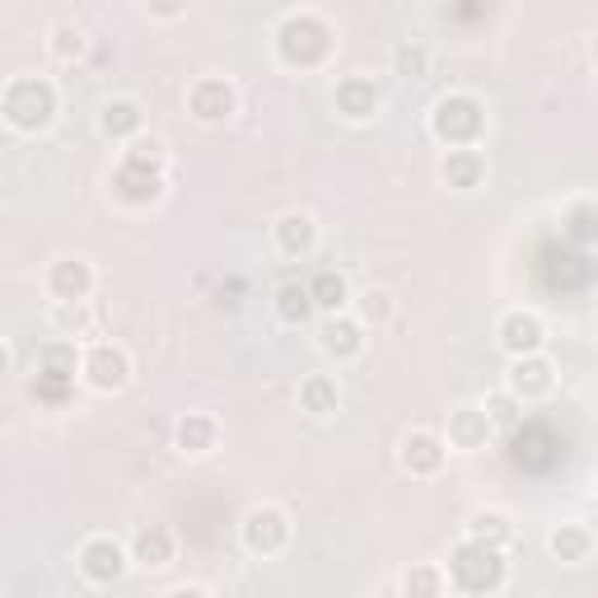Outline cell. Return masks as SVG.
<instances>
[{"label":"cell","instance_id":"cell-1","mask_svg":"<svg viewBox=\"0 0 598 598\" xmlns=\"http://www.w3.org/2000/svg\"><path fill=\"white\" fill-rule=\"evenodd\" d=\"M113 197L127 207H154L164 197V146L160 140H136L113 169Z\"/></svg>","mask_w":598,"mask_h":598},{"label":"cell","instance_id":"cell-2","mask_svg":"<svg viewBox=\"0 0 598 598\" xmlns=\"http://www.w3.org/2000/svg\"><path fill=\"white\" fill-rule=\"evenodd\" d=\"M506 552L500 547H486V543H472L463 538L459 547L449 552V585L459 594H472V598H491L506 589Z\"/></svg>","mask_w":598,"mask_h":598},{"label":"cell","instance_id":"cell-3","mask_svg":"<svg viewBox=\"0 0 598 598\" xmlns=\"http://www.w3.org/2000/svg\"><path fill=\"white\" fill-rule=\"evenodd\" d=\"M276 52L286 66H299V71H309V66H323L327 52H333V28H327L323 14H313V10H295L281 20L276 28Z\"/></svg>","mask_w":598,"mask_h":598},{"label":"cell","instance_id":"cell-4","mask_svg":"<svg viewBox=\"0 0 598 598\" xmlns=\"http://www.w3.org/2000/svg\"><path fill=\"white\" fill-rule=\"evenodd\" d=\"M0 108H5V122L14 132H42L57 117V89L42 75H20V80L5 85Z\"/></svg>","mask_w":598,"mask_h":598},{"label":"cell","instance_id":"cell-5","mask_svg":"<svg viewBox=\"0 0 598 598\" xmlns=\"http://www.w3.org/2000/svg\"><path fill=\"white\" fill-rule=\"evenodd\" d=\"M431 132H435V140H445L449 150H472L477 136L486 132V108L472 99V94H449V99L435 103Z\"/></svg>","mask_w":598,"mask_h":598},{"label":"cell","instance_id":"cell-6","mask_svg":"<svg viewBox=\"0 0 598 598\" xmlns=\"http://www.w3.org/2000/svg\"><path fill=\"white\" fill-rule=\"evenodd\" d=\"M244 547L253 557H276L281 547L290 543V519L281 514L276 506H258V510H248L244 514Z\"/></svg>","mask_w":598,"mask_h":598},{"label":"cell","instance_id":"cell-7","mask_svg":"<svg viewBox=\"0 0 598 598\" xmlns=\"http://www.w3.org/2000/svg\"><path fill=\"white\" fill-rule=\"evenodd\" d=\"M85 379L89 388H99V393H117V388H127L132 379V356L122 351L117 341H99V346H89L85 351Z\"/></svg>","mask_w":598,"mask_h":598},{"label":"cell","instance_id":"cell-8","mask_svg":"<svg viewBox=\"0 0 598 598\" xmlns=\"http://www.w3.org/2000/svg\"><path fill=\"white\" fill-rule=\"evenodd\" d=\"M234 108H239V94H234L229 80H220V75H207V80H197L192 89H187V113H192L197 122H207V127L229 122Z\"/></svg>","mask_w":598,"mask_h":598},{"label":"cell","instance_id":"cell-9","mask_svg":"<svg viewBox=\"0 0 598 598\" xmlns=\"http://www.w3.org/2000/svg\"><path fill=\"white\" fill-rule=\"evenodd\" d=\"M127 552H122V543L113 538H89L80 547V571L85 580H94V585H117L122 575H127Z\"/></svg>","mask_w":598,"mask_h":598},{"label":"cell","instance_id":"cell-10","mask_svg":"<svg viewBox=\"0 0 598 598\" xmlns=\"http://www.w3.org/2000/svg\"><path fill=\"white\" fill-rule=\"evenodd\" d=\"M543 341H547V327L538 313H528V309H510L506 319H500V346L514 356V360H524V356H538L543 351Z\"/></svg>","mask_w":598,"mask_h":598},{"label":"cell","instance_id":"cell-11","mask_svg":"<svg viewBox=\"0 0 598 598\" xmlns=\"http://www.w3.org/2000/svg\"><path fill=\"white\" fill-rule=\"evenodd\" d=\"M47 290L57 295V304H85L94 295V266L85 258H61L47 272Z\"/></svg>","mask_w":598,"mask_h":598},{"label":"cell","instance_id":"cell-12","mask_svg":"<svg viewBox=\"0 0 598 598\" xmlns=\"http://www.w3.org/2000/svg\"><path fill=\"white\" fill-rule=\"evenodd\" d=\"M491 416H486V407H459V412H449V449L459 453H477L486 449V439H491Z\"/></svg>","mask_w":598,"mask_h":598},{"label":"cell","instance_id":"cell-13","mask_svg":"<svg viewBox=\"0 0 598 598\" xmlns=\"http://www.w3.org/2000/svg\"><path fill=\"white\" fill-rule=\"evenodd\" d=\"M552 384H557V370H552V360H547V356H524V360H514V365H510V393L519 402L547 398Z\"/></svg>","mask_w":598,"mask_h":598},{"label":"cell","instance_id":"cell-14","mask_svg":"<svg viewBox=\"0 0 598 598\" xmlns=\"http://www.w3.org/2000/svg\"><path fill=\"white\" fill-rule=\"evenodd\" d=\"M402 468L412 472V477H435V472L445 468V435L412 431L402 439Z\"/></svg>","mask_w":598,"mask_h":598},{"label":"cell","instance_id":"cell-15","mask_svg":"<svg viewBox=\"0 0 598 598\" xmlns=\"http://www.w3.org/2000/svg\"><path fill=\"white\" fill-rule=\"evenodd\" d=\"M319 346L333 360H356L365 351V327H360V319L333 313V319H323V327H319Z\"/></svg>","mask_w":598,"mask_h":598},{"label":"cell","instance_id":"cell-16","mask_svg":"<svg viewBox=\"0 0 598 598\" xmlns=\"http://www.w3.org/2000/svg\"><path fill=\"white\" fill-rule=\"evenodd\" d=\"M337 113L346 122H370L379 113V85H374L370 75H346L337 85Z\"/></svg>","mask_w":598,"mask_h":598},{"label":"cell","instance_id":"cell-17","mask_svg":"<svg viewBox=\"0 0 598 598\" xmlns=\"http://www.w3.org/2000/svg\"><path fill=\"white\" fill-rule=\"evenodd\" d=\"M313 244H319V225H313L309 211H286L276 220V248L286 258H309Z\"/></svg>","mask_w":598,"mask_h":598},{"label":"cell","instance_id":"cell-18","mask_svg":"<svg viewBox=\"0 0 598 598\" xmlns=\"http://www.w3.org/2000/svg\"><path fill=\"white\" fill-rule=\"evenodd\" d=\"M132 561L146 565V571H164V565L173 561V533L164 524L140 528L136 538H132Z\"/></svg>","mask_w":598,"mask_h":598},{"label":"cell","instance_id":"cell-19","mask_svg":"<svg viewBox=\"0 0 598 598\" xmlns=\"http://www.w3.org/2000/svg\"><path fill=\"white\" fill-rule=\"evenodd\" d=\"M173 439H178V449L183 453H211L215 449V439H220V426H215V416H207V412H187L183 421H178V431H173Z\"/></svg>","mask_w":598,"mask_h":598},{"label":"cell","instance_id":"cell-20","mask_svg":"<svg viewBox=\"0 0 598 598\" xmlns=\"http://www.w3.org/2000/svg\"><path fill=\"white\" fill-rule=\"evenodd\" d=\"M439 178H445L449 187H459V192L477 187V183L486 178L482 150H449V154H445V169H439Z\"/></svg>","mask_w":598,"mask_h":598},{"label":"cell","instance_id":"cell-21","mask_svg":"<svg viewBox=\"0 0 598 598\" xmlns=\"http://www.w3.org/2000/svg\"><path fill=\"white\" fill-rule=\"evenodd\" d=\"M589 547H594V538H589V528H585V524H561V528L547 533V552H552L557 561H565V565L585 561V557H589Z\"/></svg>","mask_w":598,"mask_h":598},{"label":"cell","instance_id":"cell-22","mask_svg":"<svg viewBox=\"0 0 598 598\" xmlns=\"http://www.w3.org/2000/svg\"><path fill=\"white\" fill-rule=\"evenodd\" d=\"M140 127H146V113H140V103H132V99L103 103V132L113 136V140H136Z\"/></svg>","mask_w":598,"mask_h":598},{"label":"cell","instance_id":"cell-23","mask_svg":"<svg viewBox=\"0 0 598 598\" xmlns=\"http://www.w3.org/2000/svg\"><path fill=\"white\" fill-rule=\"evenodd\" d=\"M313 309H319V304H313L309 286H299V281H286V286H276V319H281V323L299 327V323H309Z\"/></svg>","mask_w":598,"mask_h":598},{"label":"cell","instance_id":"cell-24","mask_svg":"<svg viewBox=\"0 0 598 598\" xmlns=\"http://www.w3.org/2000/svg\"><path fill=\"white\" fill-rule=\"evenodd\" d=\"M309 295H313V304H319L327 319H333V313L346 309V299H351V286H346L341 272H319V276L309 281Z\"/></svg>","mask_w":598,"mask_h":598},{"label":"cell","instance_id":"cell-25","mask_svg":"<svg viewBox=\"0 0 598 598\" xmlns=\"http://www.w3.org/2000/svg\"><path fill=\"white\" fill-rule=\"evenodd\" d=\"M299 407H304L309 416L337 412V379H327V374H309V379L299 384Z\"/></svg>","mask_w":598,"mask_h":598},{"label":"cell","instance_id":"cell-26","mask_svg":"<svg viewBox=\"0 0 598 598\" xmlns=\"http://www.w3.org/2000/svg\"><path fill=\"white\" fill-rule=\"evenodd\" d=\"M510 519L506 514H496V510H482V514H472L468 519V538L472 543H486V547H506L510 543Z\"/></svg>","mask_w":598,"mask_h":598},{"label":"cell","instance_id":"cell-27","mask_svg":"<svg viewBox=\"0 0 598 598\" xmlns=\"http://www.w3.org/2000/svg\"><path fill=\"white\" fill-rule=\"evenodd\" d=\"M561 234L571 244H598V207H594V201H580V207L565 211Z\"/></svg>","mask_w":598,"mask_h":598},{"label":"cell","instance_id":"cell-28","mask_svg":"<svg viewBox=\"0 0 598 598\" xmlns=\"http://www.w3.org/2000/svg\"><path fill=\"white\" fill-rule=\"evenodd\" d=\"M34 398L42 407H66L75 398V374H57V370H38L34 379Z\"/></svg>","mask_w":598,"mask_h":598},{"label":"cell","instance_id":"cell-29","mask_svg":"<svg viewBox=\"0 0 598 598\" xmlns=\"http://www.w3.org/2000/svg\"><path fill=\"white\" fill-rule=\"evenodd\" d=\"M439 589H445V571L439 565H412L402 575V598H439Z\"/></svg>","mask_w":598,"mask_h":598},{"label":"cell","instance_id":"cell-30","mask_svg":"<svg viewBox=\"0 0 598 598\" xmlns=\"http://www.w3.org/2000/svg\"><path fill=\"white\" fill-rule=\"evenodd\" d=\"M75 365H85L80 356H75V341L61 337V341H47L38 351V370H57V374H75Z\"/></svg>","mask_w":598,"mask_h":598},{"label":"cell","instance_id":"cell-31","mask_svg":"<svg viewBox=\"0 0 598 598\" xmlns=\"http://www.w3.org/2000/svg\"><path fill=\"white\" fill-rule=\"evenodd\" d=\"M356 309H360V327H365V323L379 327V323L393 319V295L388 290H365V295L356 299Z\"/></svg>","mask_w":598,"mask_h":598},{"label":"cell","instance_id":"cell-32","mask_svg":"<svg viewBox=\"0 0 598 598\" xmlns=\"http://www.w3.org/2000/svg\"><path fill=\"white\" fill-rule=\"evenodd\" d=\"M426 47L421 42H402L398 52H393V71L398 75H407V80H421V75H426Z\"/></svg>","mask_w":598,"mask_h":598},{"label":"cell","instance_id":"cell-33","mask_svg":"<svg viewBox=\"0 0 598 598\" xmlns=\"http://www.w3.org/2000/svg\"><path fill=\"white\" fill-rule=\"evenodd\" d=\"M486 416H491V426H510V431H519V398L506 388V393H491L486 398Z\"/></svg>","mask_w":598,"mask_h":598},{"label":"cell","instance_id":"cell-34","mask_svg":"<svg viewBox=\"0 0 598 598\" xmlns=\"http://www.w3.org/2000/svg\"><path fill=\"white\" fill-rule=\"evenodd\" d=\"M52 52L61 57V61H75L85 52V34H80V24H57L52 28Z\"/></svg>","mask_w":598,"mask_h":598},{"label":"cell","instance_id":"cell-35","mask_svg":"<svg viewBox=\"0 0 598 598\" xmlns=\"http://www.w3.org/2000/svg\"><path fill=\"white\" fill-rule=\"evenodd\" d=\"M57 327L75 341V337H80L85 327H89V309H85V304H57Z\"/></svg>","mask_w":598,"mask_h":598},{"label":"cell","instance_id":"cell-36","mask_svg":"<svg viewBox=\"0 0 598 598\" xmlns=\"http://www.w3.org/2000/svg\"><path fill=\"white\" fill-rule=\"evenodd\" d=\"M164 598H211L207 589H197V585H178V589H169Z\"/></svg>","mask_w":598,"mask_h":598},{"label":"cell","instance_id":"cell-37","mask_svg":"<svg viewBox=\"0 0 598 598\" xmlns=\"http://www.w3.org/2000/svg\"><path fill=\"white\" fill-rule=\"evenodd\" d=\"M594 61H598V38H594Z\"/></svg>","mask_w":598,"mask_h":598}]
</instances>
